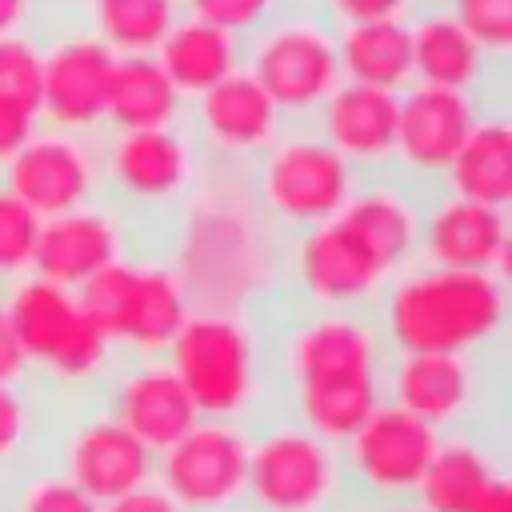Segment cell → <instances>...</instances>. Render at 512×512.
<instances>
[{
  "instance_id": "cell-3",
  "label": "cell",
  "mask_w": 512,
  "mask_h": 512,
  "mask_svg": "<svg viewBox=\"0 0 512 512\" xmlns=\"http://www.w3.org/2000/svg\"><path fill=\"white\" fill-rule=\"evenodd\" d=\"M508 316L500 272L420 268L392 280L384 296L380 336L396 352H476Z\"/></svg>"
},
{
  "instance_id": "cell-24",
  "label": "cell",
  "mask_w": 512,
  "mask_h": 512,
  "mask_svg": "<svg viewBox=\"0 0 512 512\" xmlns=\"http://www.w3.org/2000/svg\"><path fill=\"white\" fill-rule=\"evenodd\" d=\"M188 100L176 92L168 72L160 68L156 52H132L112 60L108 76V104L104 128L108 132H136V128H168L184 120Z\"/></svg>"
},
{
  "instance_id": "cell-13",
  "label": "cell",
  "mask_w": 512,
  "mask_h": 512,
  "mask_svg": "<svg viewBox=\"0 0 512 512\" xmlns=\"http://www.w3.org/2000/svg\"><path fill=\"white\" fill-rule=\"evenodd\" d=\"M4 188L40 220L92 204L100 188V148L84 132L40 128L4 168Z\"/></svg>"
},
{
  "instance_id": "cell-14",
  "label": "cell",
  "mask_w": 512,
  "mask_h": 512,
  "mask_svg": "<svg viewBox=\"0 0 512 512\" xmlns=\"http://www.w3.org/2000/svg\"><path fill=\"white\" fill-rule=\"evenodd\" d=\"M484 112H500V108H484L468 92L412 80L404 92H396V168L392 172H400L412 184L440 180Z\"/></svg>"
},
{
  "instance_id": "cell-42",
  "label": "cell",
  "mask_w": 512,
  "mask_h": 512,
  "mask_svg": "<svg viewBox=\"0 0 512 512\" xmlns=\"http://www.w3.org/2000/svg\"><path fill=\"white\" fill-rule=\"evenodd\" d=\"M392 512H424L420 504H400V508H392Z\"/></svg>"
},
{
  "instance_id": "cell-2",
  "label": "cell",
  "mask_w": 512,
  "mask_h": 512,
  "mask_svg": "<svg viewBox=\"0 0 512 512\" xmlns=\"http://www.w3.org/2000/svg\"><path fill=\"white\" fill-rule=\"evenodd\" d=\"M384 336L356 308L316 312L288 344L296 424L344 444L384 404Z\"/></svg>"
},
{
  "instance_id": "cell-18",
  "label": "cell",
  "mask_w": 512,
  "mask_h": 512,
  "mask_svg": "<svg viewBox=\"0 0 512 512\" xmlns=\"http://www.w3.org/2000/svg\"><path fill=\"white\" fill-rule=\"evenodd\" d=\"M312 128L360 176L396 168V92L340 80L332 96L316 108Z\"/></svg>"
},
{
  "instance_id": "cell-23",
  "label": "cell",
  "mask_w": 512,
  "mask_h": 512,
  "mask_svg": "<svg viewBox=\"0 0 512 512\" xmlns=\"http://www.w3.org/2000/svg\"><path fill=\"white\" fill-rule=\"evenodd\" d=\"M112 416L156 456L172 448L196 420H204L168 364H140L124 372L112 392Z\"/></svg>"
},
{
  "instance_id": "cell-25",
  "label": "cell",
  "mask_w": 512,
  "mask_h": 512,
  "mask_svg": "<svg viewBox=\"0 0 512 512\" xmlns=\"http://www.w3.org/2000/svg\"><path fill=\"white\" fill-rule=\"evenodd\" d=\"M156 60L168 72V80L176 84V92L184 100H192V96L208 92L212 84H220L224 76L244 68V40L208 20L180 16L172 24V32L160 40Z\"/></svg>"
},
{
  "instance_id": "cell-40",
  "label": "cell",
  "mask_w": 512,
  "mask_h": 512,
  "mask_svg": "<svg viewBox=\"0 0 512 512\" xmlns=\"http://www.w3.org/2000/svg\"><path fill=\"white\" fill-rule=\"evenodd\" d=\"M24 372H28V360H24V352L12 336V324L4 316V308H0V384H20Z\"/></svg>"
},
{
  "instance_id": "cell-32",
  "label": "cell",
  "mask_w": 512,
  "mask_h": 512,
  "mask_svg": "<svg viewBox=\"0 0 512 512\" xmlns=\"http://www.w3.org/2000/svg\"><path fill=\"white\" fill-rule=\"evenodd\" d=\"M456 24L492 56H508L512 44V0H448Z\"/></svg>"
},
{
  "instance_id": "cell-33",
  "label": "cell",
  "mask_w": 512,
  "mask_h": 512,
  "mask_svg": "<svg viewBox=\"0 0 512 512\" xmlns=\"http://www.w3.org/2000/svg\"><path fill=\"white\" fill-rule=\"evenodd\" d=\"M288 4L296 0H180L184 16H196V20H208L216 28H228L236 32L240 40H248L256 28H264L272 16H280Z\"/></svg>"
},
{
  "instance_id": "cell-37",
  "label": "cell",
  "mask_w": 512,
  "mask_h": 512,
  "mask_svg": "<svg viewBox=\"0 0 512 512\" xmlns=\"http://www.w3.org/2000/svg\"><path fill=\"white\" fill-rule=\"evenodd\" d=\"M44 128L40 112L28 108V104H16V100H0V168Z\"/></svg>"
},
{
  "instance_id": "cell-17",
  "label": "cell",
  "mask_w": 512,
  "mask_h": 512,
  "mask_svg": "<svg viewBox=\"0 0 512 512\" xmlns=\"http://www.w3.org/2000/svg\"><path fill=\"white\" fill-rule=\"evenodd\" d=\"M408 24H412V72H416L420 84L468 92L484 108H504L508 56L484 52L456 24V16L444 4L420 8Z\"/></svg>"
},
{
  "instance_id": "cell-27",
  "label": "cell",
  "mask_w": 512,
  "mask_h": 512,
  "mask_svg": "<svg viewBox=\"0 0 512 512\" xmlns=\"http://www.w3.org/2000/svg\"><path fill=\"white\" fill-rule=\"evenodd\" d=\"M336 60L340 76L352 84L404 92L412 72V24L408 20H364L336 28Z\"/></svg>"
},
{
  "instance_id": "cell-21",
  "label": "cell",
  "mask_w": 512,
  "mask_h": 512,
  "mask_svg": "<svg viewBox=\"0 0 512 512\" xmlns=\"http://www.w3.org/2000/svg\"><path fill=\"white\" fill-rule=\"evenodd\" d=\"M420 252L432 268L500 272L508 256V216L504 208L444 192L420 212Z\"/></svg>"
},
{
  "instance_id": "cell-38",
  "label": "cell",
  "mask_w": 512,
  "mask_h": 512,
  "mask_svg": "<svg viewBox=\"0 0 512 512\" xmlns=\"http://www.w3.org/2000/svg\"><path fill=\"white\" fill-rule=\"evenodd\" d=\"M0 36H44V0H0Z\"/></svg>"
},
{
  "instance_id": "cell-20",
  "label": "cell",
  "mask_w": 512,
  "mask_h": 512,
  "mask_svg": "<svg viewBox=\"0 0 512 512\" xmlns=\"http://www.w3.org/2000/svg\"><path fill=\"white\" fill-rule=\"evenodd\" d=\"M64 476L96 504H108L124 492L152 484L156 452L144 448L112 412L92 416L64 444Z\"/></svg>"
},
{
  "instance_id": "cell-12",
  "label": "cell",
  "mask_w": 512,
  "mask_h": 512,
  "mask_svg": "<svg viewBox=\"0 0 512 512\" xmlns=\"http://www.w3.org/2000/svg\"><path fill=\"white\" fill-rule=\"evenodd\" d=\"M440 448V432L432 424H424L420 416L396 408V404H380L348 440L340 452L344 472L376 500H408L420 488V476L428 468V460Z\"/></svg>"
},
{
  "instance_id": "cell-29",
  "label": "cell",
  "mask_w": 512,
  "mask_h": 512,
  "mask_svg": "<svg viewBox=\"0 0 512 512\" xmlns=\"http://www.w3.org/2000/svg\"><path fill=\"white\" fill-rule=\"evenodd\" d=\"M84 28L116 56L156 52L172 24L184 16L180 0H80Z\"/></svg>"
},
{
  "instance_id": "cell-11",
  "label": "cell",
  "mask_w": 512,
  "mask_h": 512,
  "mask_svg": "<svg viewBox=\"0 0 512 512\" xmlns=\"http://www.w3.org/2000/svg\"><path fill=\"white\" fill-rule=\"evenodd\" d=\"M248 448L236 420H196L160 452V488L180 512H232L248 492Z\"/></svg>"
},
{
  "instance_id": "cell-36",
  "label": "cell",
  "mask_w": 512,
  "mask_h": 512,
  "mask_svg": "<svg viewBox=\"0 0 512 512\" xmlns=\"http://www.w3.org/2000/svg\"><path fill=\"white\" fill-rule=\"evenodd\" d=\"M32 436V404L20 384H0V464L12 460Z\"/></svg>"
},
{
  "instance_id": "cell-26",
  "label": "cell",
  "mask_w": 512,
  "mask_h": 512,
  "mask_svg": "<svg viewBox=\"0 0 512 512\" xmlns=\"http://www.w3.org/2000/svg\"><path fill=\"white\" fill-rule=\"evenodd\" d=\"M444 188L448 196L472 200V204H488V208H508L512 200V132H508V116L500 112H484L468 140L460 144V152L452 156V164L444 168Z\"/></svg>"
},
{
  "instance_id": "cell-6",
  "label": "cell",
  "mask_w": 512,
  "mask_h": 512,
  "mask_svg": "<svg viewBox=\"0 0 512 512\" xmlns=\"http://www.w3.org/2000/svg\"><path fill=\"white\" fill-rule=\"evenodd\" d=\"M168 368L204 420H236L260 392V348L244 320L192 312L168 344Z\"/></svg>"
},
{
  "instance_id": "cell-8",
  "label": "cell",
  "mask_w": 512,
  "mask_h": 512,
  "mask_svg": "<svg viewBox=\"0 0 512 512\" xmlns=\"http://www.w3.org/2000/svg\"><path fill=\"white\" fill-rule=\"evenodd\" d=\"M76 296L112 344H128L136 352L168 348L192 316L184 280L160 264L116 260L80 284Z\"/></svg>"
},
{
  "instance_id": "cell-43",
  "label": "cell",
  "mask_w": 512,
  "mask_h": 512,
  "mask_svg": "<svg viewBox=\"0 0 512 512\" xmlns=\"http://www.w3.org/2000/svg\"><path fill=\"white\" fill-rule=\"evenodd\" d=\"M436 4H448V0H420V8H436ZM420 8H416V12H420Z\"/></svg>"
},
{
  "instance_id": "cell-15",
  "label": "cell",
  "mask_w": 512,
  "mask_h": 512,
  "mask_svg": "<svg viewBox=\"0 0 512 512\" xmlns=\"http://www.w3.org/2000/svg\"><path fill=\"white\" fill-rule=\"evenodd\" d=\"M112 60H116V52L108 44H100L88 28L52 36L44 44V72H40L44 128L96 136V128H104Z\"/></svg>"
},
{
  "instance_id": "cell-39",
  "label": "cell",
  "mask_w": 512,
  "mask_h": 512,
  "mask_svg": "<svg viewBox=\"0 0 512 512\" xmlns=\"http://www.w3.org/2000/svg\"><path fill=\"white\" fill-rule=\"evenodd\" d=\"M100 512H180V508L160 484H144L136 492H124V496L100 504Z\"/></svg>"
},
{
  "instance_id": "cell-31",
  "label": "cell",
  "mask_w": 512,
  "mask_h": 512,
  "mask_svg": "<svg viewBox=\"0 0 512 512\" xmlns=\"http://www.w3.org/2000/svg\"><path fill=\"white\" fill-rule=\"evenodd\" d=\"M36 236H40V216L0 184V276L32 272Z\"/></svg>"
},
{
  "instance_id": "cell-1",
  "label": "cell",
  "mask_w": 512,
  "mask_h": 512,
  "mask_svg": "<svg viewBox=\"0 0 512 512\" xmlns=\"http://www.w3.org/2000/svg\"><path fill=\"white\" fill-rule=\"evenodd\" d=\"M420 200L388 172L360 180L352 200L300 232L296 280L320 308H360L420 252Z\"/></svg>"
},
{
  "instance_id": "cell-16",
  "label": "cell",
  "mask_w": 512,
  "mask_h": 512,
  "mask_svg": "<svg viewBox=\"0 0 512 512\" xmlns=\"http://www.w3.org/2000/svg\"><path fill=\"white\" fill-rule=\"evenodd\" d=\"M184 124L196 144L220 160H256L284 132L280 108L244 68L192 96L184 108Z\"/></svg>"
},
{
  "instance_id": "cell-19",
  "label": "cell",
  "mask_w": 512,
  "mask_h": 512,
  "mask_svg": "<svg viewBox=\"0 0 512 512\" xmlns=\"http://www.w3.org/2000/svg\"><path fill=\"white\" fill-rule=\"evenodd\" d=\"M388 404L420 416L436 432L472 412L480 372L468 352H396L384 368Z\"/></svg>"
},
{
  "instance_id": "cell-5",
  "label": "cell",
  "mask_w": 512,
  "mask_h": 512,
  "mask_svg": "<svg viewBox=\"0 0 512 512\" xmlns=\"http://www.w3.org/2000/svg\"><path fill=\"white\" fill-rule=\"evenodd\" d=\"M252 172L264 212L296 232L332 220L364 180L312 120L284 124V132L252 160Z\"/></svg>"
},
{
  "instance_id": "cell-7",
  "label": "cell",
  "mask_w": 512,
  "mask_h": 512,
  "mask_svg": "<svg viewBox=\"0 0 512 512\" xmlns=\"http://www.w3.org/2000/svg\"><path fill=\"white\" fill-rule=\"evenodd\" d=\"M0 308L28 368L36 364L60 384H84L104 372L112 340L84 312L76 288H60L44 276H24Z\"/></svg>"
},
{
  "instance_id": "cell-28",
  "label": "cell",
  "mask_w": 512,
  "mask_h": 512,
  "mask_svg": "<svg viewBox=\"0 0 512 512\" xmlns=\"http://www.w3.org/2000/svg\"><path fill=\"white\" fill-rule=\"evenodd\" d=\"M504 476L492 456L472 444V440H440L436 456L428 460L420 488H416V504L424 512H468L476 504V496Z\"/></svg>"
},
{
  "instance_id": "cell-9",
  "label": "cell",
  "mask_w": 512,
  "mask_h": 512,
  "mask_svg": "<svg viewBox=\"0 0 512 512\" xmlns=\"http://www.w3.org/2000/svg\"><path fill=\"white\" fill-rule=\"evenodd\" d=\"M344 480L336 444L300 424L268 428L248 448V500L256 512H324Z\"/></svg>"
},
{
  "instance_id": "cell-35",
  "label": "cell",
  "mask_w": 512,
  "mask_h": 512,
  "mask_svg": "<svg viewBox=\"0 0 512 512\" xmlns=\"http://www.w3.org/2000/svg\"><path fill=\"white\" fill-rule=\"evenodd\" d=\"M320 16H328L336 28L364 24V20H412L420 0H308Z\"/></svg>"
},
{
  "instance_id": "cell-30",
  "label": "cell",
  "mask_w": 512,
  "mask_h": 512,
  "mask_svg": "<svg viewBox=\"0 0 512 512\" xmlns=\"http://www.w3.org/2000/svg\"><path fill=\"white\" fill-rule=\"evenodd\" d=\"M40 72H44L40 40L0 36V100H16V104H28L40 112Z\"/></svg>"
},
{
  "instance_id": "cell-22",
  "label": "cell",
  "mask_w": 512,
  "mask_h": 512,
  "mask_svg": "<svg viewBox=\"0 0 512 512\" xmlns=\"http://www.w3.org/2000/svg\"><path fill=\"white\" fill-rule=\"evenodd\" d=\"M120 248H124V236H120L116 216L84 204V208H72L64 216L40 220L32 272L60 284V288H80L96 272L116 264Z\"/></svg>"
},
{
  "instance_id": "cell-10",
  "label": "cell",
  "mask_w": 512,
  "mask_h": 512,
  "mask_svg": "<svg viewBox=\"0 0 512 512\" xmlns=\"http://www.w3.org/2000/svg\"><path fill=\"white\" fill-rule=\"evenodd\" d=\"M200 176V144L188 124L108 132L100 144V180L136 208L180 204Z\"/></svg>"
},
{
  "instance_id": "cell-34",
  "label": "cell",
  "mask_w": 512,
  "mask_h": 512,
  "mask_svg": "<svg viewBox=\"0 0 512 512\" xmlns=\"http://www.w3.org/2000/svg\"><path fill=\"white\" fill-rule=\"evenodd\" d=\"M20 512H100V504L80 492L64 472L60 476H36L28 480L20 496Z\"/></svg>"
},
{
  "instance_id": "cell-41",
  "label": "cell",
  "mask_w": 512,
  "mask_h": 512,
  "mask_svg": "<svg viewBox=\"0 0 512 512\" xmlns=\"http://www.w3.org/2000/svg\"><path fill=\"white\" fill-rule=\"evenodd\" d=\"M468 512H512V488H508V476H496Z\"/></svg>"
},
{
  "instance_id": "cell-4",
  "label": "cell",
  "mask_w": 512,
  "mask_h": 512,
  "mask_svg": "<svg viewBox=\"0 0 512 512\" xmlns=\"http://www.w3.org/2000/svg\"><path fill=\"white\" fill-rule=\"evenodd\" d=\"M244 72L268 92L284 124L312 120L344 80L336 60V24L308 0L288 4L244 40Z\"/></svg>"
}]
</instances>
